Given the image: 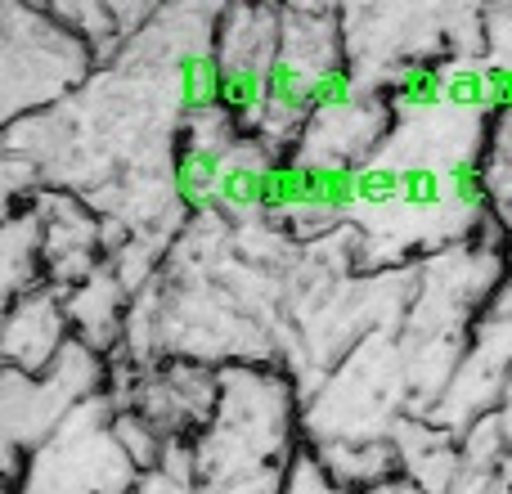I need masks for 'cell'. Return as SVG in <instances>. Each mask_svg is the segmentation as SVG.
Wrapping results in <instances>:
<instances>
[{"label":"cell","mask_w":512,"mask_h":494,"mask_svg":"<svg viewBox=\"0 0 512 494\" xmlns=\"http://www.w3.org/2000/svg\"><path fill=\"white\" fill-rule=\"evenodd\" d=\"M306 445L301 391L283 360L216 369V409L189 441L198 494H283Z\"/></svg>","instance_id":"obj_1"},{"label":"cell","mask_w":512,"mask_h":494,"mask_svg":"<svg viewBox=\"0 0 512 494\" xmlns=\"http://www.w3.org/2000/svg\"><path fill=\"white\" fill-rule=\"evenodd\" d=\"M140 472L113 436V396L86 400L27 459L18 494H131Z\"/></svg>","instance_id":"obj_2"},{"label":"cell","mask_w":512,"mask_h":494,"mask_svg":"<svg viewBox=\"0 0 512 494\" xmlns=\"http://www.w3.org/2000/svg\"><path fill=\"white\" fill-rule=\"evenodd\" d=\"M279 54V9L270 5H225L216 9V63H221L225 113L248 135L261 117L270 68Z\"/></svg>","instance_id":"obj_3"},{"label":"cell","mask_w":512,"mask_h":494,"mask_svg":"<svg viewBox=\"0 0 512 494\" xmlns=\"http://www.w3.org/2000/svg\"><path fill=\"white\" fill-rule=\"evenodd\" d=\"M36 243H41V279L68 292L95 270H104L108 234L104 216L68 189H41L32 198Z\"/></svg>","instance_id":"obj_4"},{"label":"cell","mask_w":512,"mask_h":494,"mask_svg":"<svg viewBox=\"0 0 512 494\" xmlns=\"http://www.w3.org/2000/svg\"><path fill=\"white\" fill-rule=\"evenodd\" d=\"M72 346V324L63 292L50 283L18 292L0 315V369L45 373Z\"/></svg>","instance_id":"obj_5"},{"label":"cell","mask_w":512,"mask_h":494,"mask_svg":"<svg viewBox=\"0 0 512 494\" xmlns=\"http://www.w3.org/2000/svg\"><path fill=\"white\" fill-rule=\"evenodd\" d=\"M63 306H68V324L72 337L81 346H90L95 355L113 360V346L122 351L126 337V315H131V292L122 288L113 270H95L90 279H81L77 288L63 292Z\"/></svg>","instance_id":"obj_6"},{"label":"cell","mask_w":512,"mask_h":494,"mask_svg":"<svg viewBox=\"0 0 512 494\" xmlns=\"http://www.w3.org/2000/svg\"><path fill=\"white\" fill-rule=\"evenodd\" d=\"M481 194H486L490 230L512 247V113L490 117L481 149Z\"/></svg>","instance_id":"obj_7"},{"label":"cell","mask_w":512,"mask_h":494,"mask_svg":"<svg viewBox=\"0 0 512 494\" xmlns=\"http://www.w3.org/2000/svg\"><path fill=\"white\" fill-rule=\"evenodd\" d=\"M283 494H351V490L337 486V481L328 477L324 463L310 454V445H301V454L288 468V486H283Z\"/></svg>","instance_id":"obj_8"},{"label":"cell","mask_w":512,"mask_h":494,"mask_svg":"<svg viewBox=\"0 0 512 494\" xmlns=\"http://www.w3.org/2000/svg\"><path fill=\"white\" fill-rule=\"evenodd\" d=\"M360 494H427V490H418L414 481L405 477V472H396V477L378 481V486H369V490H360Z\"/></svg>","instance_id":"obj_9"}]
</instances>
